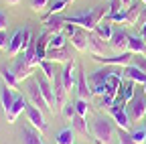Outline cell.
<instances>
[{
  "label": "cell",
  "instance_id": "11",
  "mask_svg": "<svg viewBox=\"0 0 146 144\" xmlns=\"http://www.w3.org/2000/svg\"><path fill=\"white\" fill-rule=\"evenodd\" d=\"M12 69H14V73L18 75V79H27L31 73H33V67L29 65V59H27V55H25V51L21 53V55H16V61H14V65H12Z\"/></svg>",
  "mask_w": 146,
  "mask_h": 144
},
{
  "label": "cell",
  "instance_id": "2",
  "mask_svg": "<svg viewBox=\"0 0 146 144\" xmlns=\"http://www.w3.org/2000/svg\"><path fill=\"white\" fill-rule=\"evenodd\" d=\"M89 130H91V136H94L96 144H112V140L116 136L114 124L108 118H102V116H96V120H94Z\"/></svg>",
  "mask_w": 146,
  "mask_h": 144
},
{
  "label": "cell",
  "instance_id": "41",
  "mask_svg": "<svg viewBox=\"0 0 146 144\" xmlns=\"http://www.w3.org/2000/svg\"><path fill=\"white\" fill-rule=\"evenodd\" d=\"M8 41L10 37L6 35V31H0V49H8Z\"/></svg>",
  "mask_w": 146,
  "mask_h": 144
},
{
  "label": "cell",
  "instance_id": "17",
  "mask_svg": "<svg viewBox=\"0 0 146 144\" xmlns=\"http://www.w3.org/2000/svg\"><path fill=\"white\" fill-rule=\"evenodd\" d=\"M21 138H23V144H45L41 132H35L31 126H23L21 130Z\"/></svg>",
  "mask_w": 146,
  "mask_h": 144
},
{
  "label": "cell",
  "instance_id": "27",
  "mask_svg": "<svg viewBox=\"0 0 146 144\" xmlns=\"http://www.w3.org/2000/svg\"><path fill=\"white\" fill-rule=\"evenodd\" d=\"M96 33L100 35L104 41H110V39H112V35H114V29H112V25H110V21H100L98 27H96Z\"/></svg>",
  "mask_w": 146,
  "mask_h": 144
},
{
  "label": "cell",
  "instance_id": "5",
  "mask_svg": "<svg viewBox=\"0 0 146 144\" xmlns=\"http://www.w3.org/2000/svg\"><path fill=\"white\" fill-rule=\"evenodd\" d=\"M27 94H29V98H31V104H33V106L41 108V110H49V112H51V108H49V104H47L45 96L41 94V87H39V81H36V77H35V79H31V81L27 83ZM51 114H53V112H51Z\"/></svg>",
  "mask_w": 146,
  "mask_h": 144
},
{
  "label": "cell",
  "instance_id": "18",
  "mask_svg": "<svg viewBox=\"0 0 146 144\" xmlns=\"http://www.w3.org/2000/svg\"><path fill=\"white\" fill-rule=\"evenodd\" d=\"M75 87H77V98L89 100L91 87L87 85V77H85V71H83V69H79V73H77V83H75Z\"/></svg>",
  "mask_w": 146,
  "mask_h": 144
},
{
  "label": "cell",
  "instance_id": "14",
  "mask_svg": "<svg viewBox=\"0 0 146 144\" xmlns=\"http://www.w3.org/2000/svg\"><path fill=\"white\" fill-rule=\"evenodd\" d=\"M87 51L91 55H104V39L96 31H91L87 35Z\"/></svg>",
  "mask_w": 146,
  "mask_h": 144
},
{
  "label": "cell",
  "instance_id": "4",
  "mask_svg": "<svg viewBox=\"0 0 146 144\" xmlns=\"http://www.w3.org/2000/svg\"><path fill=\"white\" fill-rule=\"evenodd\" d=\"M130 106H128V114H130V120L138 122L146 116V94L142 89V94H134V98L128 102Z\"/></svg>",
  "mask_w": 146,
  "mask_h": 144
},
{
  "label": "cell",
  "instance_id": "25",
  "mask_svg": "<svg viewBox=\"0 0 146 144\" xmlns=\"http://www.w3.org/2000/svg\"><path fill=\"white\" fill-rule=\"evenodd\" d=\"M14 98L16 96H12V89L8 87V85H4L2 89H0V104H2V110H4V114L12 108V104H14Z\"/></svg>",
  "mask_w": 146,
  "mask_h": 144
},
{
  "label": "cell",
  "instance_id": "10",
  "mask_svg": "<svg viewBox=\"0 0 146 144\" xmlns=\"http://www.w3.org/2000/svg\"><path fill=\"white\" fill-rule=\"evenodd\" d=\"M27 106H29V104H27V98H25V96H16L12 108L6 112V122H8V124H14L18 116H21L23 112H27Z\"/></svg>",
  "mask_w": 146,
  "mask_h": 144
},
{
  "label": "cell",
  "instance_id": "30",
  "mask_svg": "<svg viewBox=\"0 0 146 144\" xmlns=\"http://www.w3.org/2000/svg\"><path fill=\"white\" fill-rule=\"evenodd\" d=\"M67 4H69V0H55V2L49 6V10H47V14L43 16V19H47V16H53V14H61V10H63Z\"/></svg>",
  "mask_w": 146,
  "mask_h": 144
},
{
  "label": "cell",
  "instance_id": "26",
  "mask_svg": "<svg viewBox=\"0 0 146 144\" xmlns=\"http://www.w3.org/2000/svg\"><path fill=\"white\" fill-rule=\"evenodd\" d=\"M71 126H73V130H75L77 134H81V136H87L91 130L87 128V122H85V118L83 116H79V114H75V118L71 120Z\"/></svg>",
  "mask_w": 146,
  "mask_h": 144
},
{
  "label": "cell",
  "instance_id": "7",
  "mask_svg": "<svg viewBox=\"0 0 146 144\" xmlns=\"http://www.w3.org/2000/svg\"><path fill=\"white\" fill-rule=\"evenodd\" d=\"M96 61L104 63V65H114V67H126L132 63V53L126 51V53H118L114 57H106V55H94Z\"/></svg>",
  "mask_w": 146,
  "mask_h": 144
},
{
  "label": "cell",
  "instance_id": "38",
  "mask_svg": "<svg viewBox=\"0 0 146 144\" xmlns=\"http://www.w3.org/2000/svg\"><path fill=\"white\" fill-rule=\"evenodd\" d=\"M49 4H51V0H31V8H33L35 12H41V10H45Z\"/></svg>",
  "mask_w": 146,
  "mask_h": 144
},
{
  "label": "cell",
  "instance_id": "36",
  "mask_svg": "<svg viewBox=\"0 0 146 144\" xmlns=\"http://www.w3.org/2000/svg\"><path fill=\"white\" fill-rule=\"evenodd\" d=\"M130 65H136L138 69H142L144 73H146V57L140 55V53H132V63Z\"/></svg>",
  "mask_w": 146,
  "mask_h": 144
},
{
  "label": "cell",
  "instance_id": "24",
  "mask_svg": "<svg viewBox=\"0 0 146 144\" xmlns=\"http://www.w3.org/2000/svg\"><path fill=\"white\" fill-rule=\"evenodd\" d=\"M71 45L75 47L79 53H85V51H87V33H83V29H79V31L71 37Z\"/></svg>",
  "mask_w": 146,
  "mask_h": 144
},
{
  "label": "cell",
  "instance_id": "33",
  "mask_svg": "<svg viewBox=\"0 0 146 144\" xmlns=\"http://www.w3.org/2000/svg\"><path fill=\"white\" fill-rule=\"evenodd\" d=\"M75 112L79 114V116H83V118H87V112H89V100H83V98H77L75 102Z\"/></svg>",
  "mask_w": 146,
  "mask_h": 144
},
{
  "label": "cell",
  "instance_id": "48",
  "mask_svg": "<svg viewBox=\"0 0 146 144\" xmlns=\"http://www.w3.org/2000/svg\"><path fill=\"white\" fill-rule=\"evenodd\" d=\"M69 2H73V0H69Z\"/></svg>",
  "mask_w": 146,
  "mask_h": 144
},
{
  "label": "cell",
  "instance_id": "9",
  "mask_svg": "<svg viewBox=\"0 0 146 144\" xmlns=\"http://www.w3.org/2000/svg\"><path fill=\"white\" fill-rule=\"evenodd\" d=\"M75 69H77V67H75V63H73V59H71V61L65 63V67H63V71H61V79H63V85H65L67 92H71V89L75 87V83H77Z\"/></svg>",
  "mask_w": 146,
  "mask_h": 144
},
{
  "label": "cell",
  "instance_id": "19",
  "mask_svg": "<svg viewBox=\"0 0 146 144\" xmlns=\"http://www.w3.org/2000/svg\"><path fill=\"white\" fill-rule=\"evenodd\" d=\"M47 59H51L53 63H67L71 61V55L67 47H61V49H49L47 51Z\"/></svg>",
  "mask_w": 146,
  "mask_h": 144
},
{
  "label": "cell",
  "instance_id": "31",
  "mask_svg": "<svg viewBox=\"0 0 146 144\" xmlns=\"http://www.w3.org/2000/svg\"><path fill=\"white\" fill-rule=\"evenodd\" d=\"M136 81H132V79H128L124 85H122V96H124V100L126 102H130L132 98H134V94H136Z\"/></svg>",
  "mask_w": 146,
  "mask_h": 144
},
{
  "label": "cell",
  "instance_id": "35",
  "mask_svg": "<svg viewBox=\"0 0 146 144\" xmlns=\"http://www.w3.org/2000/svg\"><path fill=\"white\" fill-rule=\"evenodd\" d=\"M138 16H140V8H138V4L134 6H128V23L126 25H136V21H138Z\"/></svg>",
  "mask_w": 146,
  "mask_h": 144
},
{
  "label": "cell",
  "instance_id": "46",
  "mask_svg": "<svg viewBox=\"0 0 146 144\" xmlns=\"http://www.w3.org/2000/svg\"><path fill=\"white\" fill-rule=\"evenodd\" d=\"M144 94H146V83H144Z\"/></svg>",
  "mask_w": 146,
  "mask_h": 144
},
{
  "label": "cell",
  "instance_id": "15",
  "mask_svg": "<svg viewBox=\"0 0 146 144\" xmlns=\"http://www.w3.org/2000/svg\"><path fill=\"white\" fill-rule=\"evenodd\" d=\"M114 65H108V67H102V69H96L94 73L89 75V83L91 87H96V85H106V79L110 77V73H112V69Z\"/></svg>",
  "mask_w": 146,
  "mask_h": 144
},
{
  "label": "cell",
  "instance_id": "42",
  "mask_svg": "<svg viewBox=\"0 0 146 144\" xmlns=\"http://www.w3.org/2000/svg\"><path fill=\"white\" fill-rule=\"evenodd\" d=\"M6 27H8V16L4 10H0V31H6Z\"/></svg>",
  "mask_w": 146,
  "mask_h": 144
},
{
  "label": "cell",
  "instance_id": "47",
  "mask_svg": "<svg viewBox=\"0 0 146 144\" xmlns=\"http://www.w3.org/2000/svg\"><path fill=\"white\" fill-rule=\"evenodd\" d=\"M142 4H146V0H142Z\"/></svg>",
  "mask_w": 146,
  "mask_h": 144
},
{
  "label": "cell",
  "instance_id": "32",
  "mask_svg": "<svg viewBox=\"0 0 146 144\" xmlns=\"http://www.w3.org/2000/svg\"><path fill=\"white\" fill-rule=\"evenodd\" d=\"M106 19L110 23H128V8H122L120 12H114V14H106Z\"/></svg>",
  "mask_w": 146,
  "mask_h": 144
},
{
  "label": "cell",
  "instance_id": "49",
  "mask_svg": "<svg viewBox=\"0 0 146 144\" xmlns=\"http://www.w3.org/2000/svg\"><path fill=\"white\" fill-rule=\"evenodd\" d=\"M144 128H146V124H144Z\"/></svg>",
  "mask_w": 146,
  "mask_h": 144
},
{
  "label": "cell",
  "instance_id": "34",
  "mask_svg": "<svg viewBox=\"0 0 146 144\" xmlns=\"http://www.w3.org/2000/svg\"><path fill=\"white\" fill-rule=\"evenodd\" d=\"M61 114L67 118V120H73V118H75V104H71V102H65L63 106H61Z\"/></svg>",
  "mask_w": 146,
  "mask_h": 144
},
{
  "label": "cell",
  "instance_id": "1",
  "mask_svg": "<svg viewBox=\"0 0 146 144\" xmlns=\"http://www.w3.org/2000/svg\"><path fill=\"white\" fill-rule=\"evenodd\" d=\"M102 16H106L104 6H94V8H87V10L73 12V14H63V19H65V23L77 25L79 29L91 33V31H96L98 23L102 21Z\"/></svg>",
  "mask_w": 146,
  "mask_h": 144
},
{
  "label": "cell",
  "instance_id": "12",
  "mask_svg": "<svg viewBox=\"0 0 146 144\" xmlns=\"http://www.w3.org/2000/svg\"><path fill=\"white\" fill-rule=\"evenodd\" d=\"M36 81H39V87H41V94L45 96V100H47V104H49V108H51V112L55 114V92H53V85H51V79H47L45 75H41V77H36Z\"/></svg>",
  "mask_w": 146,
  "mask_h": 144
},
{
  "label": "cell",
  "instance_id": "44",
  "mask_svg": "<svg viewBox=\"0 0 146 144\" xmlns=\"http://www.w3.org/2000/svg\"><path fill=\"white\" fill-rule=\"evenodd\" d=\"M4 2H6V4H10V6H16L18 2H21V0H4Z\"/></svg>",
  "mask_w": 146,
  "mask_h": 144
},
{
  "label": "cell",
  "instance_id": "40",
  "mask_svg": "<svg viewBox=\"0 0 146 144\" xmlns=\"http://www.w3.org/2000/svg\"><path fill=\"white\" fill-rule=\"evenodd\" d=\"M122 8H124L122 0H112V2H110V10H108L106 14H114V12H120Z\"/></svg>",
  "mask_w": 146,
  "mask_h": 144
},
{
  "label": "cell",
  "instance_id": "28",
  "mask_svg": "<svg viewBox=\"0 0 146 144\" xmlns=\"http://www.w3.org/2000/svg\"><path fill=\"white\" fill-rule=\"evenodd\" d=\"M67 47V39L63 33H51L49 35V49H61Z\"/></svg>",
  "mask_w": 146,
  "mask_h": 144
},
{
  "label": "cell",
  "instance_id": "13",
  "mask_svg": "<svg viewBox=\"0 0 146 144\" xmlns=\"http://www.w3.org/2000/svg\"><path fill=\"white\" fill-rule=\"evenodd\" d=\"M53 92H55V104L61 108V106L67 102V89H65V85H63L61 73H57V75H55V79H53Z\"/></svg>",
  "mask_w": 146,
  "mask_h": 144
},
{
  "label": "cell",
  "instance_id": "16",
  "mask_svg": "<svg viewBox=\"0 0 146 144\" xmlns=\"http://www.w3.org/2000/svg\"><path fill=\"white\" fill-rule=\"evenodd\" d=\"M45 23V29L49 33H61V29H65V19H63V14H53V16H47V19H43Z\"/></svg>",
  "mask_w": 146,
  "mask_h": 144
},
{
  "label": "cell",
  "instance_id": "21",
  "mask_svg": "<svg viewBox=\"0 0 146 144\" xmlns=\"http://www.w3.org/2000/svg\"><path fill=\"white\" fill-rule=\"evenodd\" d=\"M128 51L144 55V53H146V39H142L140 35H138V37H136V35H132V37L128 39Z\"/></svg>",
  "mask_w": 146,
  "mask_h": 144
},
{
  "label": "cell",
  "instance_id": "23",
  "mask_svg": "<svg viewBox=\"0 0 146 144\" xmlns=\"http://www.w3.org/2000/svg\"><path fill=\"white\" fill-rule=\"evenodd\" d=\"M0 75H2V79H4V85H8L12 92L14 89H18V85H21V79H18V75L14 73V69H2L0 71Z\"/></svg>",
  "mask_w": 146,
  "mask_h": 144
},
{
  "label": "cell",
  "instance_id": "39",
  "mask_svg": "<svg viewBox=\"0 0 146 144\" xmlns=\"http://www.w3.org/2000/svg\"><path fill=\"white\" fill-rule=\"evenodd\" d=\"M118 138H120V144H136L132 140V134L128 132V130H120L118 128Z\"/></svg>",
  "mask_w": 146,
  "mask_h": 144
},
{
  "label": "cell",
  "instance_id": "6",
  "mask_svg": "<svg viewBox=\"0 0 146 144\" xmlns=\"http://www.w3.org/2000/svg\"><path fill=\"white\" fill-rule=\"evenodd\" d=\"M27 118H29L31 126H33L36 132H41V134L47 132V120H45V114H43L41 108H36V106H33V104L27 106Z\"/></svg>",
  "mask_w": 146,
  "mask_h": 144
},
{
  "label": "cell",
  "instance_id": "43",
  "mask_svg": "<svg viewBox=\"0 0 146 144\" xmlns=\"http://www.w3.org/2000/svg\"><path fill=\"white\" fill-rule=\"evenodd\" d=\"M140 37H142V39H146V21L142 23V29H140Z\"/></svg>",
  "mask_w": 146,
  "mask_h": 144
},
{
  "label": "cell",
  "instance_id": "8",
  "mask_svg": "<svg viewBox=\"0 0 146 144\" xmlns=\"http://www.w3.org/2000/svg\"><path fill=\"white\" fill-rule=\"evenodd\" d=\"M128 39H130V35H128L124 29H118V31H114L112 39H110L108 43H110V47H112L116 53H126L128 51Z\"/></svg>",
  "mask_w": 146,
  "mask_h": 144
},
{
  "label": "cell",
  "instance_id": "20",
  "mask_svg": "<svg viewBox=\"0 0 146 144\" xmlns=\"http://www.w3.org/2000/svg\"><path fill=\"white\" fill-rule=\"evenodd\" d=\"M124 75L128 77V79H132V81H136V83H146V73L142 69H138L136 65H126L124 67Z\"/></svg>",
  "mask_w": 146,
  "mask_h": 144
},
{
  "label": "cell",
  "instance_id": "3",
  "mask_svg": "<svg viewBox=\"0 0 146 144\" xmlns=\"http://www.w3.org/2000/svg\"><path fill=\"white\" fill-rule=\"evenodd\" d=\"M31 39H33V33H31L29 27H25V29H16V31L12 33L10 41H8V49H6V53H8L10 57L21 55V53L29 47Z\"/></svg>",
  "mask_w": 146,
  "mask_h": 144
},
{
  "label": "cell",
  "instance_id": "37",
  "mask_svg": "<svg viewBox=\"0 0 146 144\" xmlns=\"http://www.w3.org/2000/svg\"><path fill=\"white\" fill-rule=\"evenodd\" d=\"M132 140L136 144H146V128H138V130H132Z\"/></svg>",
  "mask_w": 146,
  "mask_h": 144
},
{
  "label": "cell",
  "instance_id": "29",
  "mask_svg": "<svg viewBox=\"0 0 146 144\" xmlns=\"http://www.w3.org/2000/svg\"><path fill=\"white\" fill-rule=\"evenodd\" d=\"M39 67H41V71H43V73H45V77L47 79H55V75H57V73H55V65H53V61L51 59H43L41 63H39Z\"/></svg>",
  "mask_w": 146,
  "mask_h": 144
},
{
  "label": "cell",
  "instance_id": "22",
  "mask_svg": "<svg viewBox=\"0 0 146 144\" xmlns=\"http://www.w3.org/2000/svg\"><path fill=\"white\" fill-rule=\"evenodd\" d=\"M75 130H73V126L69 128H61L59 132H57V136H55V140H57V144H75Z\"/></svg>",
  "mask_w": 146,
  "mask_h": 144
},
{
  "label": "cell",
  "instance_id": "45",
  "mask_svg": "<svg viewBox=\"0 0 146 144\" xmlns=\"http://www.w3.org/2000/svg\"><path fill=\"white\" fill-rule=\"evenodd\" d=\"M122 4H124V8H128V6H132V0H122Z\"/></svg>",
  "mask_w": 146,
  "mask_h": 144
}]
</instances>
